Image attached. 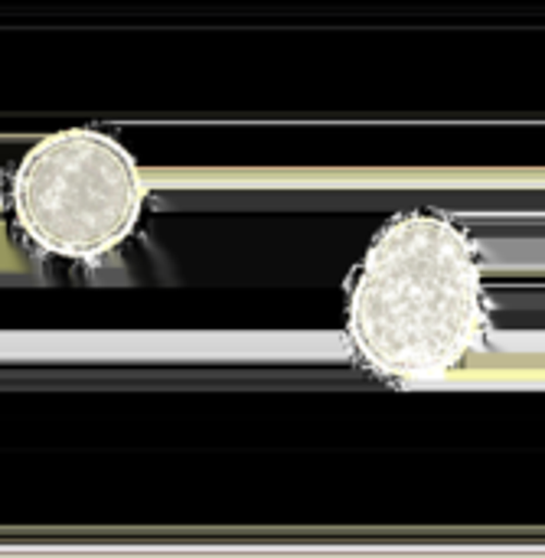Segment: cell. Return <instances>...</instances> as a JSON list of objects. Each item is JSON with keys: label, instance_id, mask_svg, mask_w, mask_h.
Returning a JSON list of instances; mask_svg holds the SVG:
<instances>
[{"label": "cell", "instance_id": "6da1fadb", "mask_svg": "<svg viewBox=\"0 0 545 558\" xmlns=\"http://www.w3.org/2000/svg\"><path fill=\"white\" fill-rule=\"evenodd\" d=\"M353 360L399 389L438 386L491 337L484 262L445 213L392 216L353 268L343 307Z\"/></svg>", "mask_w": 545, "mask_h": 558}, {"label": "cell", "instance_id": "7a4b0ae2", "mask_svg": "<svg viewBox=\"0 0 545 558\" xmlns=\"http://www.w3.org/2000/svg\"><path fill=\"white\" fill-rule=\"evenodd\" d=\"M147 180L137 157L108 131L62 128L23 150L7 206L20 235L43 255L101 265L141 222Z\"/></svg>", "mask_w": 545, "mask_h": 558}]
</instances>
